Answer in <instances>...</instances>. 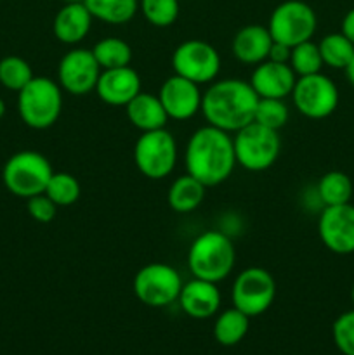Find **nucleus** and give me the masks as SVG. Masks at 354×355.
Wrapping results in <instances>:
<instances>
[{"label": "nucleus", "instance_id": "1", "mask_svg": "<svg viewBox=\"0 0 354 355\" xmlns=\"http://www.w3.org/2000/svg\"><path fill=\"white\" fill-rule=\"evenodd\" d=\"M186 173L207 187L222 184L231 177L236 166L233 135L212 125L193 132L184 151Z\"/></svg>", "mask_w": 354, "mask_h": 355}, {"label": "nucleus", "instance_id": "2", "mask_svg": "<svg viewBox=\"0 0 354 355\" xmlns=\"http://www.w3.org/2000/svg\"><path fill=\"white\" fill-rule=\"evenodd\" d=\"M259 96L250 82L242 78L215 80L210 83L201 99V113L207 125L217 127L228 134L253 121Z\"/></svg>", "mask_w": 354, "mask_h": 355}, {"label": "nucleus", "instance_id": "3", "mask_svg": "<svg viewBox=\"0 0 354 355\" xmlns=\"http://www.w3.org/2000/svg\"><path fill=\"white\" fill-rule=\"evenodd\" d=\"M236 263L233 239L226 232L207 231L194 238L187 252V267L193 277L219 284L231 276Z\"/></svg>", "mask_w": 354, "mask_h": 355}, {"label": "nucleus", "instance_id": "4", "mask_svg": "<svg viewBox=\"0 0 354 355\" xmlns=\"http://www.w3.org/2000/svg\"><path fill=\"white\" fill-rule=\"evenodd\" d=\"M17 111L26 127L33 130L51 128L62 111V89L49 76H33L17 92Z\"/></svg>", "mask_w": 354, "mask_h": 355}, {"label": "nucleus", "instance_id": "5", "mask_svg": "<svg viewBox=\"0 0 354 355\" xmlns=\"http://www.w3.org/2000/svg\"><path fill=\"white\" fill-rule=\"evenodd\" d=\"M52 173L54 168L42 153L24 149L7 159L2 170V180L10 194L28 200L45 193Z\"/></svg>", "mask_w": 354, "mask_h": 355}, {"label": "nucleus", "instance_id": "6", "mask_svg": "<svg viewBox=\"0 0 354 355\" xmlns=\"http://www.w3.org/2000/svg\"><path fill=\"white\" fill-rule=\"evenodd\" d=\"M236 165L248 172H264L276 163L281 153V139L276 130L248 123L233 134Z\"/></svg>", "mask_w": 354, "mask_h": 355}, {"label": "nucleus", "instance_id": "7", "mask_svg": "<svg viewBox=\"0 0 354 355\" xmlns=\"http://www.w3.org/2000/svg\"><path fill=\"white\" fill-rule=\"evenodd\" d=\"M267 30L274 42L295 47L302 42L312 40L318 30V16L304 0H285L271 12Z\"/></svg>", "mask_w": 354, "mask_h": 355}, {"label": "nucleus", "instance_id": "8", "mask_svg": "<svg viewBox=\"0 0 354 355\" xmlns=\"http://www.w3.org/2000/svg\"><path fill=\"white\" fill-rule=\"evenodd\" d=\"M134 163L139 172L151 180H162L174 172L177 163V142L167 128L141 132L134 144Z\"/></svg>", "mask_w": 354, "mask_h": 355}, {"label": "nucleus", "instance_id": "9", "mask_svg": "<svg viewBox=\"0 0 354 355\" xmlns=\"http://www.w3.org/2000/svg\"><path fill=\"white\" fill-rule=\"evenodd\" d=\"M183 284V277L172 266L153 262L137 270L132 286L141 304L153 309H162L177 302Z\"/></svg>", "mask_w": 354, "mask_h": 355}, {"label": "nucleus", "instance_id": "10", "mask_svg": "<svg viewBox=\"0 0 354 355\" xmlns=\"http://www.w3.org/2000/svg\"><path fill=\"white\" fill-rule=\"evenodd\" d=\"M290 97L295 110L309 120L328 118L335 113L340 99L335 82L323 73L298 76Z\"/></svg>", "mask_w": 354, "mask_h": 355}, {"label": "nucleus", "instance_id": "11", "mask_svg": "<svg viewBox=\"0 0 354 355\" xmlns=\"http://www.w3.org/2000/svg\"><path fill=\"white\" fill-rule=\"evenodd\" d=\"M233 307L248 318L264 314L276 298V281L262 267H248L236 276L231 290Z\"/></svg>", "mask_w": 354, "mask_h": 355}, {"label": "nucleus", "instance_id": "12", "mask_svg": "<svg viewBox=\"0 0 354 355\" xmlns=\"http://www.w3.org/2000/svg\"><path fill=\"white\" fill-rule=\"evenodd\" d=\"M172 69L176 75L203 85L212 83L221 71V55L214 45L200 38H191L176 47L172 54Z\"/></svg>", "mask_w": 354, "mask_h": 355}, {"label": "nucleus", "instance_id": "13", "mask_svg": "<svg viewBox=\"0 0 354 355\" xmlns=\"http://www.w3.org/2000/svg\"><path fill=\"white\" fill-rule=\"evenodd\" d=\"M101 71L92 49H71L59 61L58 83L69 96H87L96 90Z\"/></svg>", "mask_w": 354, "mask_h": 355}, {"label": "nucleus", "instance_id": "14", "mask_svg": "<svg viewBox=\"0 0 354 355\" xmlns=\"http://www.w3.org/2000/svg\"><path fill=\"white\" fill-rule=\"evenodd\" d=\"M318 232L321 243L332 253H354V205L323 207L318 218Z\"/></svg>", "mask_w": 354, "mask_h": 355}, {"label": "nucleus", "instance_id": "15", "mask_svg": "<svg viewBox=\"0 0 354 355\" xmlns=\"http://www.w3.org/2000/svg\"><path fill=\"white\" fill-rule=\"evenodd\" d=\"M158 97L169 120L186 121L193 118L198 111H201L203 94L200 92L198 83L174 73L162 83Z\"/></svg>", "mask_w": 354, "mask_h": 355}, {"label": "nucleus", "instance_id": "16", "mask_svg": "<svg viewBox=\"0 0 354 355\" xmlns=\"http://www.w3.org/2000/svg\"><path fill=\"white\" fill-rule=\"evenodd\" d=\"M141 76L132 66L103 69L96 85V94L104 104L125 107L141 92Z\"/></svg>", "mask_w": 354, "mask_h": 355}, {"label": "nucleus", "instance_id": "17", "mask_svg": "<svg viewBox=\"0 0 354 355\" xmlns=\"http://www.w3.org/2000/svg\"><path fill=\"white\" fill-rule=\"evenodd\" d=\"M248 82L259 97L287 99L292 96L297 75L288 62H274L266 59L253 68Z\"/></svg>", "mask_w": 354, "mask_h": 355}, {"label": "nucleus", "instance_id": "18", "mask_svg": "<svg viewBox=\"0 0 354 355\" xmlns=\"http://www.w3.org/2000/svg\"><path fill=\"white\" fill-rule=\"evenodd\" d=\"M177 302H179L184 314L189 315V318L208 319L219 312L221 291L215 283L193 277L183 284Z\"/></svg>", "mask_w": 354, "mask_h": 355}, {"label": "nucleus", "instance_id": "19", "mask_svg": "<svg viewBox=\"0 0 354 355\" xmlns=\"http://www.w3.org/2000/svg\"><path fill=\"white\" fill-rule=\"evenodd\" d=\"M92 14L83 2L65 3L52 21V33L61 44L76 45L89 35L92 28Z\"/></svg>", "mask_w": 354, "mask_h": 355}, {"label": "nucleus", "instance_id": "20", "mask_svg": "<svg viewBox=\"0 0 354 355\" xmlns=\"http://www.w3.org/2000/svg\"><path fill=\"white\" fill-rule=\"evenodd\" d=\"M271 45H273V37H271L267 26L246 24V26L239 28L233 37L231 51L233 55L243 64L257 66L259 62L266 61Z\"/></svg>", "mask_w": 354, "mask_h": 355}, {"label": "nucleus", "instance_id": "21", "mask_svg": "<svg viewBox=\"0 0 354 355\" xmlns=\"http://www.w3.org/2000/svg\"><path fill=\"white\" fill-rule=\"evenodd\" d=\"M125 114L132 127L141 132L160 130V128H165L169 121L158 94L153 96L142 90L125 106Z\"/></svg>", "mask_w": 354, "mask_h": 355}, {"label": "nucleus", "instance_id": "22", "mask_svg": "<svg viewBox=\"0 0 354 355\" xmlns=\"http://www.w3.org/2000/svg\"><path fill=\"white\" fill-rule=\"evenodd\" d=\"M207 189L208 187L193 175L184 173L170 184L167 201H169V207L177 214H191L201 207Z\"/></svg>", "mask_w": 354, "mask_h": 355}, {"label": "nucleus", "instance_id": "23", "mask_svg": "<svg viewBox=\"0 0 354 355\" xmlns=\"http://www.w3.org/2000/svg\"><path fill=\"white\" fill-rule=\"evenodd\" d=\"M250 328V318L236 307L221 312L215 319L214 338L224 347L238 345L246 336Z\"/></svg>", "mask_w": 354, "mask_h": 355}, {"label": "nucleus", "instance_id": "24", "mask_svg": "<svg viewBox=\"0 0 354 355\" xmlns=\"http://www.w3.org/2000/svg\"><path fill=\"white\" fill-rule=\"evenodd\" d=\"M94 19L106 24H125L134 19L139 0H83Z\"/></svg>", "mask_w": 354, "mask_h": 355}, {"label": "nucleus", "instance_id": "25", "mask_svg": "<svg viewBox=\"0 0 354 355\" xmlns=\"http://www.w3.org/2000/svg\"><path fill=\"white\" fill-rule=\"evenodd\" d=\"M316 194L323 207H335V205L351 203L353 198V182L349 175L339 170H332L321 175L318 186H316Z\"/></svg>", "mask_w": 354, "mask_h": 355}, {"label": "nucleus", "instance_id": "26", "mask_svg": "<svg viewBox=\"0 0 354 355\" xmlns=\"http://www.w3.org/2000/svg\"><path fill=\"white\" fill-rule=\"evenodd\" d=\"M319 54L323 64L332 69H346L354 55V44L342 33H328L319 40Z\"/></svg>", "mask_w": 354, "mask_h": 355}, {"label": "nucleus", "instance_id": "27", "mask_svg": "<svg viewBox=\"0 0 354 355\" xmlns=\"http://www.w3.org/2000/svg\"><path fill=\"white\" fill-rule=\"evenodd\" d=\"M92 54L99 62L101 69L124 68V66H130L132 62V47L118 37L101 38L94 45Z\"/></svg>", "mask_w": 354, "mask_h": 355}, {"label": "nucleus", "instance_id": "28", "mask_svg": "<svg viewBox=\"0 0 354 355\" xmlns=\"http://www.w3.org/2000/svg\"><path fill=\"white\" fill-rule=\"evenodd\" d=\"M33 69L26 59L19 55H6L0 59V85L7 90L19 92L33 80Z\"/></svg>", "mask_w": 354, "mask_h": 355}, {"label": "nucleus", "instance_id": "29", "mask_svg": "<svg viewBox=\"0 0 354 355\" xmlns=\"http://www.w3.org/2000/svg\"><path fill=\"white\" fill-rule=\"evenodd\" d=\"M45 194L54 201L59 207H71L80 200L82 194V186H80L78 179L68 172H54L51 180H49L47 187H45Z\"/></svg>", "mask_w": 354, "mask_h": 355}, {"label": "nucleus", "instance_id": "30", "mask_svg": "<svg viewBox=\"0 0 354 355\" xmlns=\"http://www.w3.org/2000/svg\"><path fill=\"white\" fill-rule=\"evenodd\" d=\"M290 68L294 69V73L298 76H307L314 75V73H321L323 59L319 54V47L316 42L307 40L302 42V44L292 47L290 61H288Z\"/></svg>", "mask_w": 354, "mask_h": 355}, {"label": "nucleus", "instance_id": "31", "mask_svg": "<svg viewBox=\"0 0 354 355\" xmlns=\"http://www.w3.org/2000/svg\"><path fill=\"white\" fill-rule=\"evenodd\" d=\"M139 10L151 26L169 28L179 17V0H139Z\"/></svg>", "mask_w": 354, "mask_h": 355}, {"label": "nucleus", "instance_id": "32", "mask_svg": "<svg viewBox=\"0 0 354 355\" xmlns=\"http://www.w3.org/2000/svg\"><path fill=\"white\" fill-rule=\"evenodd\" d=\"M288 118H290V111H288L285 99L259 97L255 114H253V121H255V123L278 132L280 128H283L285 125H287Z\"/></svg>", "mask_w": 354, "mask_h": 355}, {"label": "nucleus", "instance_id": "33", "mask_svg": "<svg viewBox=\"0 0 354 355\" xmlns=\"http://www.w3.org/2000/svg\"><path fill=\"white\" fill-rule=\"evenodd\" d=\"M333 343L340 354L354 355V309L340 314L332 326Z\"/></svg>", "mask_w": 354, "mask_h": 355}, {"label": "nucleus", "instance_id": "34", "mask_svg": "<svg viewBox=\"0 0 354 355\" xmlns=\"http://www.w3.org/2000/svg\"><path fill=\"white\" fill-rule=\"evenodd\" d=\"M26 210L30 217L38 224H49L54 220L56 214H58V205L51 200L45 193L37 194L26 200Z\"/></svg>", "mask_w": 354, "mask_h": 355}, {"label": "nucleus", "instance_id": "35", "mask_svg": "<svg viewBox=\"0 0 354 355\" xmlns=\"http://www.w3.org/2000/svg\"><path fill=\"white\" fill-rule=\"evenodd\" d=\"M290 54H292V47L273 40V45H271V51H269V55H267V59L274 62H288L290 61Z\"/></svg>", "mask_w": 354, "mask_h": 355}, {"label": "nucleus", "instance_id": "36", "mask_svg": "<svg viewBox=\"0 0 354 355\" xmlns=\"http://www.w3.org/2000/svg\"><path fill=\"white\" fill-rule=\"evenodd\" d=\"M340 31H342V33L354 44V7L351 10H347L346 16H344Z\"/></svg>", "mask_w": 354, "mask_h": 355}, {"label": "nucleus", "instance_id": "37", "mask_svg": "<svg viewBox=\"0 0 354 355\" xmlns=\"http://www.w3.org/2000/svg\"><path fill=\"white\" fill-rule=\"evenodd\" d=\"M344 71H346V76H347V80H349L351 85L354 87V55H353V59H351V62L347 64V68L344 69Z\"/></svg>", "mask_w": 354, "mask_h": 355}, {"label": "nucleus", "instance_id": "38", "mask_svg": "<svg viewBox=\"0 0 354 355\" xmlns=\"http://www.w3.org/2000/svg\"><path fill=\"white\" fill-rule=\"evenodd\" d=\"M3 114H6V103H3V99L0 97V118H3Z\"/></svg>", "mask_w": 354, "mask_h": 355}, {"label": "nucleus", "instance_id": "39", "mask_svg": "<svg viewBox=\"0 0 354 355\" xmlns=\"http://www.w3.org/2000/svg\"><path fill=\"white\" fill-rule=\"evenodd\" d=\"M351 302H353V309H354V284L353 288H351Z\"/></svg>", "mask_w": 354, "mask_h": 355}, {"label": "nucleus", "instance_id": "40", "mask_svg": "<svg viewBox=\"0 0 354 355\" xmlns=\"http://www.w3.org/2000/svg\"><path fill=\"white\" fill-rule=\"evenodd\" d=\"M65 3H73V2H83V0H62Z\"/></svg>", "mask_w": 354, "mask_h": 355}]
</instances>
